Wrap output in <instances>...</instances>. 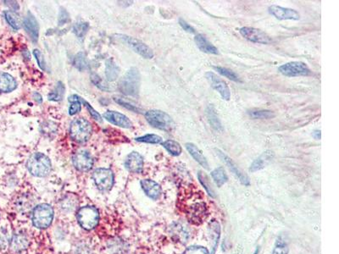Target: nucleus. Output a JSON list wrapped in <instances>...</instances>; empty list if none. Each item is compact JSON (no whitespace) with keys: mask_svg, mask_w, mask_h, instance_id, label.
I'll use <instances>...</instances> for the list:
<instances>
[{"mask_svg":"<svg viewBox=\"0 0 339 254\" xmlns=\"http://www.w3.org/2000/svg\"><path fill=\"white\" fill-rule=\"evenodd\" d=\"M26 168L32 176L44 177L50 173L52 164L48 157L42 153H34L29 157Z\"/></svg>","mask_w":339,"mask_h":254,"instance_id":"obj_1","label":"nucleus"},{"mask_svg":"<svg viewBox=\"0 0 339 254\" xmlns=\"http://www.w3.org/2000/svg\"><path fill=\"white\" fill-rule=\"evenodd\" d=\"M92 125L86 119L76 118L70 123V135L76 143H86L92 137Z\"/></svg>","mask_w":339,"mask_h":254,"instance_id":"obj_2","label":"nucleus"},{"mask_svg":"<svg viewBox=\"0 0 339 254\" xmlns=\"http://www.w3.org/2000/svg\"><path fill=\"white\" fill-rule=\"evenodd\" d=\"M145 118L148 123L158 130L170 131L175 128V122L172 118L162 110H148L145 113Z\"/></svg>","mask_w":339,"mask_h":254,"instance_id":"obj_3","label":"nucleus"},{"mask_svg":"<svg viewBox=\"0 0 339 254\" xmlns=\"http://www.w3.org/2000/svg\"><path fill=\"white\" fill-rule=\"evenodd\" d=\"M140 88V75L136 68H132L119 81V89L123 94L138 96Z\"/></svg>","mask_w":339,"mask_h":254,"instance_id":"obj_4","label":"nucleus"},{"mask_svg":"<svg viewBox=\"0 0 339 254\" xmlns=\"http://www.w3.org/2000/svg\"><path fill=\"white\" fill-rule=\"evenodd\" d=\"M54 218V210L48 204H40L32 211V222L36 228L45 229L50 226Z\"/></svg>","mask_w":339,"mask_h":254,"instance_id":"obj_5","label":"nucleus"},{"mask_svg":"<svg viewBox=\"0 0 339 254\" xmlns=\"http://www.w3.org/2000/svg\"><path fill=\"white\" fill-rule=\"evenodd\" d=\"M78 221L84 229L92 230L100 221V213L95 207L85 206L78 210Z\"/></svg>","mask_w":339,"mask_h":254,"instance_id":"obj_6","label":"nucleus"},{"mask_svg":"<svg viewBox=\"0 0 339 254\" xmlns=\"http://www.w3.org/2000/svg\"><path fill=\"white\" fill-rule=\"evenodd\" d=\"M186 218L194 225H201L208 216V208L204 201H196L185 207Z\"/></svg>","mask_w":339,"mask_h":254,"instance_id":"obj_7","label":"nucleus"},{"mask_svg":"<svg viewBox=\"0 0 339 254\" xmlns=\"http://www.w3.org/2000/svg\"><path fill=\"white\" fill-rule=\"evenodd\" d=\"M279 72L288 77L307 76L312 74V70L308 65L301 61H292L282 64L278 68Z\"/></svg>","mask_w":339,"mask_h":254,"instance_id":"obj_8","label":"nucleus"},{"mask_svg":"<svg viewBox=\"0 0 339 254\" xmlns=\"http://www.w3.org/2000/svg\"><path fill=\"white\" fill-rule=\"evenodd\" d=\"M92 179L98 188L104 192L110 190L114 185V174L110 169L100 168L95 170Z\"/></svg>","mask_w":339,"mask_h":254,"instance_id":"obj_9","label":"nucleus"},{"mask_svg":"<svg viewBox=\"0 0 339 254\" xmlns=\"http://www.w3.org/2000/svg\"><path fill=\"white\" fill-rule=\"evenodd\" d=\"M118 36L120 39L126 43L132 49H134V52L138 53L139 55L142 56L145 59H152L154 55L153 50L142 41L125 35H119Z\"/></svg>","mask_w":339,"mask_h":254,"instance_id":"obj_10","label":"nucleus"},{"mask_svg":"<svg viewBox=\"0 0 339 254\" xmlns=\"http://www.w3.org/2000/svg\"><path fill=\"white\" fill-rule=\"evenodd\" d=\"M239 32L242 37L250 42L254 43H262V44H269L272 42V38L266 32L254 27L245 26L239 30Z\"/></svg>","mask_w":339,"mask_h":254,"instance_id":"obj_11","label":"nucleus"},{"mask_svg":"<svg viewBox=\"0 0 339 254\" xmlns=\"http://www.w3.org/2000/svg\"><path fill=\"white\" fill-rule=\"evenodd\" d=\"M206 77L210 84L212 88L220 93L222 99L226 101L230 100L231 91H230V88L224 80H222L220 76H217L212 71L206 72Z\"/></svg>","mask_w":339,"mask_h":254,"instance_id":"obj_12","label":"nucleus"},{"mask_svg":"<svg viewBox=\"0 0 339 254\" xmlns=\"http://www.w3.org/2000/svg\"><path fill=\"white\" fill-rule=\"evenodd\" d=\"M72 163L78 171L85 172L92 169L94 158L88 151L81 149L76 152L73 155Z\"/></svg>","mask_w":339,"mask_h":254,"instance_id":"obj_13","label":"nucleus"},{"mask_svg":"<svg viewBox=\"0 0 339 254\" xmlns=\"http://www.w3.org/2000/svg\"><path fill=\"white\" fill-rule=\"evenodd\" d=\"M269 13L278 20H298L300 19V13L292 8H284L282 6L273 5L269 7Z\"/></svg>","mask_w":339,"mask_h":254,"instance_id":"obj_14","label":"nucleus"},{"mask_svg":"<svg viewBox=\"0 0 339 254\" xmlns=\"http://www.w3.org/2000/svg\"><path fill=\"white\" fill-rule=\"evenodd\" d=\"M216 154L218 155V157L222 160L223 162L225 163L226 165H228V168L230 169V171H231L235 176H236V177L239 179V181L242 182V184L245 185V186H248V185L250 184V180H248V177L246 175L242 173V171L239 170L238 167L236 166V164L234 163L232 159H230V158H229L226 154H224L222 151H220V149H216Z\"/></svg>","mask_w":339,"mask_h":254,"instance_id":"obj_15","label":"nucleus"},{"mask_svg":"<svg viewBox=\"0 0 339 254\" xmlns=\"http://www.w3.org/2000/svg\"><path fill=\"white\" fill-rule=\"evenodd\" d=\"M104 117L106 118L108 122L122 128H131L132 126V123L131 120H129V118L119 112L108 110L104 114Z\"/></svg>","mask_w":339,"mask_h":254,"instance_id":"obj_16","label":"nucleus"},{"mask_svg":"<svg viewBox=\"0 0 339 254\" xmlns=\"http://www.w3.org/2000/svg\"><path fill=\"white\" fill-rule=\"evenodd\" d=\"M126 168L132 173H141L144 168V159L138 152H132L126 159Z\"/></svg>","mask_w":339,"mask_h":254,"instance_id":"obj_17","label":"nucleus"},{"mask_svg":"<svg viewBox=\"0 0 339 254\" xmlns=\"http://www.w3.org/2000/svg\"><path fill=\"white\" fill-rule=\"evenodd\" d=\"M23 24H24L26 31L29 34L31 39L34 42H36L38 40L39 25L38 22L36 21V18L31 12H28V15L24 19Z\"/></svg>","mask_w":339,"mask_h":254,"instance_id":"obj_18","label":"nucleus"},{"mask_svg":"<svg viewBox=\"0 0 339 254\" xmlns=\"http://www.w3.org/2000/svg\"><path fill=\"white\" fill-rule=\"evenodd\" d=\"M142 190L144 191L146 195L150 199H158L162 195V187L157 183L150 179H144L141 181Z\"/></svg>","mask_w":339,"mask_h":254,"instance_id":"obj_19","label":"nucleus"},{"mask_svg":"<svg viewBox=\"0 0 339 254\" xmlns=\"http://www.w3.org/2000/svg\"><path fill=\"white\" fill-rule=\"evenodd\" d=\"M274 157H275V154L272 151L267 150V151L264 152L250 165V172H256V171H260L262 169H264L266 166H267L272 162Z\"/></svg>","mask_w":339,"mask_h":254,"instance_id":"obj_20","label":"nucleus"},{"mask_svg":"<svg viewBox=\"0 0 339 254\" xmlns=\"http://www.w3.org/2000/svg\"><path fill=\"white\" fill-rule=\"evenodd\" d=\"M194 42L201 52L208 53V54H214V55L219 54V51L216 47L212 44V42H210L202 34H198L195 36Z\"/></svg>","mask_w":339,"mask_h":254,"instance_id":"obj_21","label":"nucleus"},{"mask_svg":"<svg viewBox=\"0 0 339 254\" xmlns=\"http://www.w3.org/2000/svg\"><path fill=\"white\" fill-rule=\"evenodd\" d=\"M186 150L188 152L190 155L194 159L196 162L198 163L202 167L204 168L206 170H210L208 167V163L206 159V156L204 155L203 153L197 146L192 143H188L185 144Z\"/></svg>","mask_w":339,"mask_h":254,"instance_id":"obj_22","label":"nucleus"},{"mask_svg":"<svg viewBox=\"0 0 339 254\" xmlns=\"http://www.w3.org/2000/svg\"><path fill=\"white\" fill-rule=\"evenodd\" d=\"M17 87V82L8 73L0 74V92H10Z\"/></svg>","mask_w":339,"mask_h":254,"instance_id":"obj_23","label":"nucleus"},{"mask_svg":"<svg viewBox=\"0 0 339 254\" xmlns=\"http://www.w3.org/2000/svg\"><path fill=\"white\" fill-rule=\"evenodd\" d=\"M206 116L208 120V123L214 128L216 131H222V125L220 123V120L217 115L216 109L212 104H210L206 108Z\"/></svg>","mask_w":339,"mask_h":254,"instance_id":"obj_24","label":"nucleus"},{"mask_svg":"<svg viewBox=\"0 0 339 254\" xmlns=\"http://www.w3.org/2000/svg\"><path fill=\"white\" fill-rule=\"evenodd\" d=\"M120 74V68L117 66L113 59H110L106 61V76L108 81H114L118 78Z\"/></svg>","mask_w":339,"mask_h":254,"instance_id":"obj_25","label":"nucleus"},{"mask_svg":"<svg viewBox=\"0 0 339 254\" xmlns=\"http://www.w3.org/2000/svg\"><path fill=\"white\" fill-rule=\"evenodd\" d=\"M212 177L217 187H220L228 181V176L223 167L216 168L212 172Z\"/></svg>","mask_w":339,"mask_h":254,"instance_id":"obj_26","label":"nucleus"},{"mask_svg":"<svg viewBox=\"0 0 339 254\" xmlns=\"http://www.w3.org/2000/svg\"><path fill=\"white\" fill-rule=\"evenodd\" d=\"M162 146L164 147L167 151L169 152L170 154L173 155V156H179L182 152V148L180 143H178L176 141L174 140H166L162 143Z\"/></svg>","mask_w":339,"mask_h":254,"instance_id":"obj_27","label":"nucleus"},{"mask_svg":"<svg viewBox=\"0 0 339 254\" xmlns=\"http://www.w3.org/2000/svg\"><path fill=\"white\" fill-rule=\"evenodd\" d=\"M248 115L253 119H260V120H264V119H272L275 117V113L268 109H254L248 112Z\"/></svg>","mask_w":339,"mask_h":254,"instance_id":"obj_28","label":"nucleus"},{"mask_svg":"<svg viewBox=\"0 0 339 254\" xmlns=\"http://www.w3.org/2000/svg\"><path fill=\"white\" fill-rule=\"evenodd\" d=\"M64 92H66V87H64V84L62 83V81H60L57 84L56 88L48 93V100L56 101V102L62 100V98L64 97Z\"/></svg>","mask_w":339,"mask_h":254,"instance_id":"obj_29","label":"nucleus"},{"mask_svg":"<svg viewBox=\"0 0 339 254\" xmlns=\"http://www.w3.org/2000/svg\"><path fill=\"white\" fill-rule=\"evenodd\" d=\"M4 17H6V20L8 23V25L12 26L16 30H18V29L22 27L19 15L16 12L12 11V10H6L4 12Z\"/></svg>","mask_w":339,"mask_h":254,"instance_id":"obj_30","label":"nucleus"},{"mask_svg":"<svg viewBox=\"0 0 339 254\" xmlns=\"http://www.w3.org/2000/svg\"><path fill=\"white\" fill-rule=\"evenodd\" d=\"M213 69L219 73L220 75L225 76V77L229 79V80H231V81H236V82H240L241 81L239 76L236 75V73L232 71V70H229L228 68L220 67V66H213Z\"/></svg>","mask_w":339,"mask_h":254,"instance_id":"obj_31","label":"nucleus"},{"mask_svg":"<svg viewBox=\"0 0 339 254\" xmlns=\"http://www.w3.org/2000/svg\"><path fill=\"white\" fill-rule=\"evenodd\" d=\"M69 101L72 103L69 107L70 115H75L81 110L82 98L78 95L70 96Z\"/></svg>","mask_w":339,"mask_h":254,"instance_id":"obj_32","label":"nucleus"},{"mask_svg":"<svg viewBox=\"0 0 339 254\" xmlns=\"http://www.w3.org/2000/svg\"><path fill=\"white\" fill-rule=\"evenodd\" d=\"M135 140L139 143H150V144H160V143H163L162 137L156 134L144 135L142 137H136Z\"/></svg>","mask_w":339,"mask_h":254,"instance_id":"obj_33","label":"nucleus"},{"mask_svg":"<svg viewBox=\"0 0 339 254\" xmlns=\"http://www.w3.org/2000/svg\"><path fill=\"white\" fill-rule=\"evenodd\" d=\"M12 248L16 250V251H20L22 249H25L26 247L28 245V240L24 236H14L13 240L12 242Z\"/></svg>","mask_w":339,"mask_h":254,"instance_id":"obj_34","label":"nucleus"},{"mask_svg":"<svg viewBox=\"0 0 339 254\" xmlns=\"http://www.w3.org/2000/svg\"><path fill=\"white\" fill-rule=\"evenodd\" d=\"M88 23L78 22L76 23L73 26V31L79 38H84V36L86 35V31L88 30Z\"/></svg>","mask_w":339,"mask_h":254,"instance_id":"obj_35","label":"nucleus"},{"mask_svg":"<svg viewBox=\"0 0 339 254\" xmlns=\"http://www.w3.org/2000/svg\"><path fill=\"white\" fill-rule=\"evenodd\" d=\"M73 64L76 68H78V70H84L86 68V59L85 53H78L75 56V58L73 59Z\"/></svg>","mask_w":339,"mask_h":254,"instance_id":"obj_36","label":"nucleus"},{"mask_svg":"<svg viewBox=\"0 0 339 254\" xmlns=\"http://www.w3.org/2000/svg\"><path fill=\"white\" fill-rule=\"evenodd\" d=\"M289 249L286 242L279 238L276 243L275 248L273 250L272 254H288Z\"/></svg>","mask_w":339,"mask_h":254,"instance_id":"obj_37","label":"nucleus"},{"mask_svg":"<svg viewBox=\"0 0 339 254\" xmlns=\"http://www.w3.org/2000/svg\"><path fill=\"white\" fill-rule=\"evenodd\" d=\"M53 122H44L40 127V131L45 135L56 133L57 126H56V125H54V126H53Z\"/></svg>","mask_w":339,"mask_h":254,"instance_id":"obj_38","label":"nucleus"},{"mask_svg":"<svg viewBox=\"0 0 339 254\" xmlns=\"http://www.w3.org/2000/svg\"><path fill=\"white\" fill-rule=\"evenodd\" d=\"M198 180H200V182L202 186H204V187L206 188V192L208 193V195H210L212 197H214V192L212 191L210 186L207 183V180H208V179L206 177V175H204L201 171H200V172H198Z\"/></svg>","mask_w":339,"mask_h":254,"instance_id":"obj_39","label":"nucleus"},{"mask_svg":"<svg viewBox=\"0 0 339 254\" xmlns=\"http://www.w3.org/2000/svg\"><path fill=\"white\" fill-rule=\"evenodd\" d=\"M184 254H210L206 248L203 247L192 246L185 250Z\"/></svg>","mask_w":339,"mask_h":254,"instance_id":"obj_40","label":"nucleus"},{"mask_svg":"<svg viewBox=\"0 0 339 254\" xmlns=\"http://www.w3.org/2000/svg\"><path fill=\"white\" fill-rule=\"evenodd\" d=\"M82 103L85 104V106L86 107V109H88L89 113H90V115H91V116H92L95 120H97L98 122H102V117H101V115H100V113H98V112L96 111V110H95V109H94L86 101L84 100L82 98Z\"/></svg>","mask_w":339,"mask_h":254,"instance_id":"obj_41","label":"nucleus"},{"mask_svg":"<svg viewBox=\"0 0 339 254\" xmlns=\"http://www.w3.org/2000/svg\"><path fill=\"white\" fill-rule=\"evenodd\" d=\"M34 55L36 58L39 67L41 68L42 70H46V61H45L44 57L41 53V51L38 50V49H34Z\"/></svg>","mask_w":339,"mask_h":254,"instance_id":"obj_42","label":"nucleus"},{"mask_svg":"<svg viewBox=\"0 0 339 254\" xmlns=\"http://www.w3.org/2000/svg\"><path fill=\"white\" fill-rule=\"evenodd\" d=\"M91 80H92V83H94L98 88H100V89L102 90H106V91H108V90H110L108 86L102 81V79H101L100 76H98L97 74H92V75H91Z\"/></svg>","mask_w":339,"mask_h":254,"instance_id":"obj_43","label":"nucleus"},{"mask_svg":"<svg viewBox=\"0 0 339 254\" xmlns=\"http://www.w3.org/2000/svg\"><path fill=\"white\" fill-rule=\"evenodd\" d=\"M114 100L117 103H119L120 105L124 107L126 109H130L132 111L136 112V113H139L141 111V109L138 108V107L135 106V105H132V103H128L126 101L123 100L122 98H114Z\"/></svg>","mask_w":339,"mask_h":254,"instance_id":"obj_44","label":"nucleus"},{"mask_svg":"<svg viewBox=\"0 0 339 254\" xmlns=\"http://www.w3.org/2000/svg\"><path fill=\"white\" fill-rule=\"evenodd\" d=\"M179 24L181 25L182 28L184 29V31H186L188 33H195V29L192 27V25H189L188 23L186 22V20L180 18L179 19Z\"/></svg>","mask_w":339,"mask_h":254,"instance_id":"obj_45","label":"nucleus"},{"mask_svg":"<svg viewBox=\"0 0 339 254\" xmlns=\"http://www.w3.org/2000/svg\"><path fill=\"white\" fill-rule=\"evenodd\" d=\"M69 20V14L67 13L66 10L62 9L60 12V15H58V25H64L66 23L68 22Z\"/></svg>","mask_w":339,"mask_h":254,"instance_id":"obj_46","label":"nucleus"},{"mask_svg":"<svg viewBox=\"0 0 339 254\" xmlns=\"http://www.w3.org/2000/svg\"><path fill=\"white\" fill-rule=\"evenodd\" d=\"M34 98L35 99V100L38 102V103H41L42 102V96H41V94L40 93H38V92H34Z\"/></svg>","mask_w":339,"mask_h":254,"instance_id":"obj_47","label":"nucleus"},{"mask_svg":"<svg viewBox=\"0 0 339 254\" xmlns=\"http://www.w3.org/2000/svg\"><path fill=\"white\" fill-rule=\"evenodd\" d=\"M313 137L316 140H320V137H322V132H320V130H316V131H314V132H313Z\"/></svg>","mask_w":339,"mask_h":254,"instance_id":"obj_48","label":"nucleus"},{"mask_svg":"<svg viewBox=\"0 0 339 254\" xmlns=\"http://www.w3.org/2000/svg\"><path fill=\"white\" fill-rule=\"evenodd\" d=\"M254 254H258V250H256V253H254Z\"/></svg>","mask_w":339,"mask_h":254,"instance_id":"obj_49","label":"nucleus"}]
</instances>
